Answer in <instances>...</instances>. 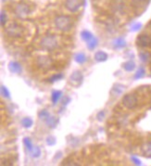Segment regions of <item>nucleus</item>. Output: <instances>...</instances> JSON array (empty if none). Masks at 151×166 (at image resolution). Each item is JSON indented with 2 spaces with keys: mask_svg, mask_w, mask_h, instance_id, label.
<instances>
[{
  "mask_svg": "<svg viewBox=\"0 0 151 166\" xmlns=\"http://www.w3.org/2000/svg\"><path fill=\"white\" fill-rule=\"evenodd\" d=\"M36 63L38 67L43 69V70H48L52 66V60L47 56H41V57H38Z\"/></svg>",
  "mask_w": 151,
  "mask_h": 166,
  "instance_id": "obj_8",
  "label": "nucleus"
},
{
  "mask_svg": "<svg viewBox=\"0 0 151 166\" xmlns=\"http://www.w3.org/2000/svg\"><path fill=\"white\" fill-rule=\"evenodd\" d=\"M104 117H105V112H99L97 115V118L98 121L102 122L103 120H104Z\"/></svg>",
  "mask_w": 151,
  "mask_h": 166,
  "instance_id": "obj_32",
  "label": "nucleus"
},
{
  "mask_svg": "<svg viewBox=\"0 0 151 166\" xmlns=\"http://www.w3.org/2000/svg\"><path fill=\"white\" fill-rule=\"evenodd\" d=\"M1 95H2L3 98L10 99V94L8 90V88H7L5 86H1Z\"/></svg>",
  "mask_w": 151,
  "mask_h": 166,
  "instance_id": "obj_28",
  "label": "nucleus"
},
{
  "mask_svg": "<svg viewBox=\"0 0 151 166\" xmlns=\"http://www.w3.org/2000/svg\"><path fill=\"white\" fill-rule=\"evenodd\" d=\"M61 96H62V92L59 91V90H55L53 91L52 93V96H51V100L53 102V104H57V103L59 102V100L60 99Z\"/></svg>",
  "mask_w": 151,
  "mask_h": 166,
  "instance_id": "obj_15",
  "label": "nucleus"
},
{
  "mask_svg": "<svg viewBox=\"0 0 151 166\" xmlns=\"http://www.w3.org/2000/svg\"><path fill=\"white\" fill-rule=\"evenodd\" d=\"M122 104L128 109H134L138 104V99L134 94H126L122 98Z\"/></svg>",
  "mask_w": 151,
  "mask_h": 166,
  "instance_id": "obj_4",
  "label": "nucleus"
},
{
  "mask_svg": "<svg viewBox=\"0 0 151 166\" xmlns=\"http://www.w3.org/2000/svg\"><path fill=\"white\" fill-rule=\"evenodd\" d=\"M123 87L121 85H115L114 86H113V88H112V92L113 93H115V95H120V94H121L122 93V91H123Z\"/></svg>",
  "mask_w": 151,
  "mask_h": 166,
  "instance_id": "obj_25",
  "label": "nucleus"
},
{
  "mask_svg": "<svg viewBox=\"0 0 151 166\" xmlns=\"http://www.w3.org/2000/svg\"><path fill=\"white\" fill-rule=\"evenodd\" d=\"M30 8L28 5H26L24 3H20L19 4L16 9H15V13L19 18H25L29 15L30 13Z\"/></svg>",
  "mask_w": 151,
  "mask_h": 166,
  "instance_id": "obj_7",
  "label": "nucleus"
},
{
  "mask_svg": "<svg viewBox=\"0 0 151 166\" xmlns=\"http://www.w3.org/2000/svg\"><path fill=\"white\" fill-rule=\"evenodd\" d=\"M83 1L84 0H66L65 8L70 12H76L83 5Z\"/></svg>",
  "mask_w": 151,
  "mask_h": 166,
  "instance_id": "obj_6",
  "label": "nucleus"
},
{
  "mask_svg": "<svg viewBox=\"0 0 151 166\" xmlns=\"http://www.w3.org/2000/svg\"><path fill=\"white\" fill-rule=\"evenodd\" d=\"M81 37H82V39H83L84 41H85V42L87 43L88 41H90L94 37V36L89 31L85 30V31H83L81 33Z\"/></svg>",
  "mask_w": 151,
  "mask_h": 166,
  "instance_id": "obj_18",
  "label": "nucleus"
},
{
  "mask_svg": "<svg viewBox=\"0 0 151 166\" xmlns=\"http://www.w3.org/2000/svg\"><path fill=\"white\" fill-rule=\"evenodd\" d=\"M132 161L135 163V164H137V165H139V164H141V162H140V160H138V159H136L135 157H132Z\"/></svg>",
  "mask_w": 151,
  "mask_h": 166,
  "instance_id": "obj_34",
  "label": "nucleus"
},
{
  "mask_svg": "<svg viewBox=\"0 0 151 166\" xmlns=\"http://www.w3.org/2000/svg\"><path fill=\"white\" fill-rule=\"evenodd\" d=\"M141 26H142V24H141V23H136V24H134V25L132 26V30H133V31H137L138 29H140V28H141Z\"/></svg>",
  "mask_w": 151,
  "mask_h": 166,
  "instance_id": "obj_33",
  "label": "nucleus"
},
{
  "mask_svg": "<svg viewBox=\"0 0 151 166\" xmlns=\"http://www.w3.org/2000/svg\"><path fill=\"white\" fill-rule=\"evenodd\" d=\"M31 154L33 158H38L41 155V149L39 147H34L33 149V150L31 151Z\"/></svg>",
  "mask_w": 151,
  "mask_h": 166,
  "instance_id": "obj_27",
  "label": "nucleus"
},
{
  "mask_svg": "<svg viewBox=\"0 0 151 166\" xmlns=\"http://www.w3.org/2000/svg\"><path fill=\"white\" fill-rule=\"evenodd\" d=\"M20 123H22V125L24 128H31L33 124V121L31 118H29V117H25V118L20 121Z\"/></svg>",
  "mask_w": 151,
  "mask_h": 166,
  "instance_id": "obj_17",
  "label": "nucleus"
},
{
  "mask_svg": "<svg viewBox=\"0 0 151 166\" xmlns=\"http://www.w3.org/2000/svg\"><path fill=\"white\" fill-rule=\"evenodd\" d=\"M139 58L143 62H148L150 60L151 55L147 51H141L139 52Z\"/></svg>",
  "mask_w": 151,
  "mask_h": 166,
  "instance_id": "obj_19",
  "label": "nucleus"
},
{
  "mask_svg": "<svg viewBox=\"0 0 151 166\" xmlns=\"http://www.w3.org/2000/svg\"><path fill=\"white\" fill-rule=\"evenodd\" d=\"M145 69H144L143 67H140L138 70H137V72H136V73L134 74V79H140V78H142L144 75H145Z\"/></svg>",
  "mask_w": 151,
  "mask_h": 166,
  "instance_id": "obj_26",
  "label": "nucleus"
},
{
  "mask_svg": "<svg viewBox=\"0 0 151 166\" xmlns=\"http://www.w3.org/2000/svg\"><path fill=\"white\" fill-rule=\"evenodd\" d=\"M40 46L46 51H51L58 46V40L54 36H46L42 38Z\"/></svg>",
  "mask_w": 151,
  "mask_h": 166,
  "instance_id": "obj_3",
  "label": "nucleus"
},
{
  "mask_svg": "<svg viewBox=\"0 0 151 166\" xmlns=\"http://www.w3.org/2000/svg\"><path fill=\"white\" fill-rule=\"evenodd\" d=\"M74 59H75V61L77 62V63L84 64L85 62L86 61V56L85 55V53L80 52V53H77L76 55H75V56H74Z\"/></svg>",
  "mask_w": 151,
  "mask_h": 166,
  "instance_id": "obj_16",
  "label": "nucleus"
},
{
  "mask_svg": "<svg viewBox=\"0 0 151 166\" xmlns=\"http://www.w3.org/2000/svg\"><path fill=\"white\" fill-rule=\"evenodd\" d=\"M62 78H63V74L62 73H58V74L53 75L52 77L49 79V82L54 83V82H56V81H59L60 79H62Z\"/></svg>",
  "mask_w": 151,
  "mask_h": 166,
  "instance_id": "obj_29",
  "label": "nucleus"
},
{
  "mask_svg": "<svg viewBox=\"0 0 151 166\" xmlns=\"http://www.w3.org/2000/svg\"><path fill=\"white\" fill-rule=\"evenodd\" d=\"M56 137L55 136H48L46 138V143H47V145H48V146H54L55 144H56Z\"/></svg>",
  "mask_w": 151,
  "mask_h": 166,
  "instance_id": "obj_30",
  "label": "nucleus"
},
{
  "mask_svg": "<svg viewBox=\"0 0 151 166\" xmlns=\"http://www.w3.org/2000/svg\"><path fill=\"white\" fill-rule=\"evenodd\" d=\"M6 33L8 34L9 37L12 38H19L22 37L24 33V29L22 26H20L17 22H12L8 25L6 28Z\"/></svg>",
  "mask_w": 151,
  "mask_h": 166,
  "instance_id": "obj_2",
  "label": "nucleus"
},
{
  "mask_svg": "<svg viewBox=\"0 0 151 166\" xmlns=\"http://www.w3.org/2000/svg\"><path fill=\"white\" fill-rule=\"evenodd\" d=\"M9 70L12 73H20L22 72V66L17 61H10L9 63Z\"/></svg>",
  "mask_w": 151,
  "mask_h": 166,
  "instance_id": "obj_10",
  "label": "nucleus"
},
{
  "mask_svg": "<svg viewBox=\"0 0 151 166\" xmlns=\"http://www.w3.org/2000/svg\"><path fill=\"white\" fill-rule=\"evenodd\" d=\"M84 81V75L80 71H75L73 72L70 78H69V83L70 85L74 86V87H78L82 85V83Z\"/></svg>",
  "mask_w": 151,
  "mask_h": 166,
  "instance_id": "obj_5",
  "label": "nucleus"
},
{
  "mask_svg": "<svg viewBox=\"0 0 151 166\" xmlns=\"http://www.w3.org/2000/svg\"><path fill=\"white\" fill-rule=\"evenodd\" d=\"M142 154L145 157H151V142H147L142 146L141 148Z\"/></svg>",
  "mask_w": 151,
  "mask_h": 166,
  "instance_id": "obj_11",
  "label": "nucleus"
},
{
  "mask_svg": "<svg viewBox=\"0 0 151 166\" xmlns=\"http://www.w3.org/2000/svg\"><path fill=\"white\" fill-rule=\"evenodd\" d=\"M136 44L141 47H148L151 46V37L147 34H140L136 39Z\"/></svg>",
  "mask_w": 151,
  "mask_h": 166,
  "instance_id": "obj_9",
  "label": "nucleus"
},
{
  "mask_svg": "<svg viewBox=\"0 0 151 166\" xmlns=\"http://www.w3.org/2000/svg\"><path fill=\"white\" fill-rule=\"evenodd\" d=\"M55 26L61 32H69L72 27L73 20L70 16L60 15L55 19Z\"/></svg>",
  "mask_w": 151,
  "mask_h": 166,
  "instance_id": "obj_1",
  "label": "nucleus"
},
{
  "mask_svg": "<svg viewBox=\"0 0 151 166\" xmlns=\"http://www.w3.org/2000/svg\"><path fill=\"white\" fill-rule=\"evenodd\" d=\"M23 143L25 145V147L26 149H28L29 151H32L33 150V143H32V140L30 139L29 137H25L24 139H23Z\"/></svg>",
  "mask_w": 151,
  "mask_h": 166,
  "instance_id": "obj_24",
  "label": "nucleus"
},
{
  "mask_svg": "<svg viewBox=\"0 0 151 166\" xmlns=\"http://www.w3.org/2000/svg\"><path fill=\"white\" fill-rule=\"evenodd\" d=\"M123 68H124V70L127 72H133L135 69V63L132 60H129L123 64Z\"/></svg>",
  "mask_w": 151,
  "mask_h": 166,
  "instance_id": "obj_20",
  "label": "nucleus"
},
{
  "mask_svg": "<svg viewBox=\"0 0 151 166\" xmlns=\"http://www.w3.org/2000/svg\"><path fill=\"white\" fill-rule=\"evenodd\" d=\"M126 46V41L123 37H118L114 41V47L115 48H122Z\"/></svg>",
  "mask_w": 151,
  "mask_h": 166,
  "instance_id": "obj_14",
  "label": "nucleus"
},
{
  "mask_svg": "<svg viewBox=\"0 0 151 166\" xmlns=\"http://www.w3.org/2000/svg\"><path fill=\"white\" fill-rule=\"evenodd\" d=\"M108 54L104 51H98L95 54V59L98 62H104L108 59Z\"/></svg>",
  "mask_w": 151,
  "mask_h": 166,
  "instance_id": "obj_12",
  "label": "nucleus"
},
{
  "mask_svg": "<svg viewBox=\"0 0 151 166\" xmlns=\"http://www.w3.org/2000/svg\"><path fill=\"white\" fill-rule=\"evenodd\" d=\"M7 19H8V16H7V13L5 12V10L1 11V25L4 26L5 23L7 22Z\"/></svg>",
  "mask_w": 151,
  "mask_h": 166,
  "instance_id": "obj_31",
  "label": "nucleus"
},
{
  "mask_svg": "<svg viewBox=\"0 0 151 166\" xmlns=\"http://www.w3.org/2000/svg\"><path fill=\"white\" fill-rule=\"evenodd\" d=\"M97 46H98V39L95 38V36L90 41H88V42H87V47L90 50H94L95 48L97 47Z\"/></svg>",
  "mask_w": 151,
  "mask_h": 166,
  "instance_id": "obj_22",
  "label": "nucleus"
},
{
  "mask_svg": "<svg viewBox=\"0 0 151 166\" xmlns=\"http://www.w3.org/2000/svg\"><path fill=\"white\" fill-rule=\"evenodd\" d=\"M112 8L115 9L116 11H121V9H123V7H124L122 1H121V0H114L112 2Z\"/></svg>",
  "mask_w": 151,
  "mask_h": 166,
  "instance_id": "obj_21",
  "label": "nucleus"
},
{
  "mask_svg": "<svg viewBox=\"0 0 151 166\" xmlns=\"http://www.w3.org/2000/svg\"><path fill=\"white\" fill-rule=\"evenodd\" d=\"M38 117H39L41 120H44L46 122L50 117V113L47 112L46 109H43V110H41V112L38 113Z\"/></svg>",
  "mask_w": 151,
  "mask_h": 166,
  "instance_id": "obj_23",
  "label": "nucleus"
},
{
  "mask_svg": "<svg viewBox=\"0 0 151 166\" xmlns=\"http://www.w3.org/2000/svg\"><path fill=\"white\" fill-rule=\"evenodd\" d=\"M46 123L47 126H48V127L55 128L59 123V119L57 118V117H55V116H50L49 118L46 121Z\"/></svg>",
  "mask_w": 151,
  "mask_h": 166,
  "instance_id": "obj_13",
  "label": "nucleus"
}]
</instances>
